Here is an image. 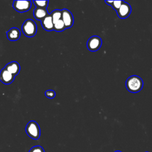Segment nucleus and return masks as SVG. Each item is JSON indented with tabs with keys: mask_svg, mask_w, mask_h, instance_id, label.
Listing matches in <instances>:
<instances>
[{
	"mask_svg": "<svg viewBox=\"0 0 152 152\" xmlns=\"http://www.w3.org/2000/svg\"><path fill=\"white\" fill-rule=\"evenodd\" d=\"M142 80L137 75H131L126 81L125 85L127 90L131 93H138L143 87Z\"/></svg>",
	"mask_w": 152,
	"mask_h": 152,
	"instance_id": "1",
	"label": "nucleus"
},
{
	"mask_svg": "<svg viewBox=\"0 0 152 152\" xmlns=\"http://www.w3.org/2000/svg\"><path fill=\"white\" fill-rule=\"evenodd\" d=\"M22 31L27 37H33L37 33V25L36 23L31 19L26 20L23 24Z\"/></svg>",
	"mask_w": 152,
	"mask_h": 152,
	"instance_id": "2",
	"label": "nucleus"
},
{
	"mask_svg": "<svg viewBox=\"0 0 152 152\" xmlns=\"http://www.w3.org/2000/svg\"><path fill=\"white\" fill-rule=\"evenodd\" d=\"M27 134L33 140H37L40 136V129L38 124L34 121H30L26 125Z\"/></svg>",
	"mask_w": 152,
	"mask_h": 152,
	"instance_id": "3",
	"label": "nucleus"
},
{
	"mask_svg": "<svg viewBox=\"0 0 152 152\" xmlns=\"http://www.w3.org/2000/svg\"><path fill=\"white\" fill-rule=\"evenodd\" d=\"M102 44V41L100 37L93 36L88 39L87 42V47L90 51L95 52L100 49Z\"/></svg>",
	"mask_w": 152,
	"mask_h": 152,
	"instance_id": "4",
	"label": "nucleus"
},
{
	"mask_svg": "<svg viewBox=\"0 0 152 152\" xmlns=\"http://www.w3.org/2000/svg\"><path fill=\"white\" fill-rule=\"evenodd\" d=\"M12 7L14 10L19 12L28 11L31 7V1H14Z\"/></svg>",
	"mask_w": 152,
	"mask_h": 152,
	"instance_id": "5",
	"label": "nucleus"
},
{
	"mask_svg": "<svg viewBox=\"0 0 152 152\" xmlns=\"http://www.w3.org/2000/svg\"><path fill=\"white\" fill-rule=\"evenodd\" d=\"M131 12V5L124 1L120 8L116 11L118 16L121 18H125L128 17Z\"/></svg>",
	"mask_w": 152,
	"mask_h": 152,
	"instance_id": "6",
	"label": "nucleus"
},
{
	"mask_svg": "<svg viewBox=\"0 0 152 152\" xmlns=\"http://www.w3.org/2000/svg\"><path fill=\"white\" fill-rule=\"evenodd\" d=\"M62 20L64 23L66 28L71 27L74 24L73 15L67 9H63L62 10Z\"/></svg>",
	"mask_w": 152,
	"mask_h": 152,
	"instance_id": "7",
	"label": "nucleus"
},
{
	"mask_svg": "<svg viewBox=\"0 0 152 152\" xmlns=\"http://www.w3.org/2000/svg\"><path fill=\"white\" fill-rule=\"evenodd\" d=\"M15 77L5 68L0 71V81L5 84H10L12 83Z\"/></svg>",
	"mask_w": 152,
	"mask_h": 152,
	"instance_id": "8",
	"label": "nucleus"
},
{
	"mask_svg": "<svg viewBox=\"0 0 152 152\" xmlns=\"http://www.w3.org/2000/svg\"><path fill=\"white\" fill-rule=\"evenodd\" d=\"M8 72L14 75V76L18 74L20 71V65L16 61H12L8 64H7L5 68Z\"/></svg>",
	"mask_w": 152,
	"mask_h": 152,
	"instance_id": "9",
	"label": "nucleus"
},
{
	"mask_svg": "<svg viewBox=\"0 0 152 152\" xmlns=\"http://www.w3.org/2000/svg\"><path fill=\"white\" fill-rule=\"evenodd\" d=\"M42 27L44 30L50 31L54 30V24L50 14H49L41 21Z\"/></svg>",
	"mask_w": 152,
	"mask_h": 152,
	"instance_id": "10",
	"label": "nucleus"
},
{
	"mask_svg": "<svg viewBox=\"0 0 152 152\" xmlns=\"http://www.w3.org/2000/svg\"><path fill=\"white\" fill-rule=\"evenodd\" d=\"M20 30L16 27H12L7 32V38L11 41H15L18 40L20 37Z\"/></svg>",
	"mask_w": 152,
	"mask_h": 152,
	"instance_id": "11",
	"label": "nucleus"
},
{
	"mask_svg": "<svg viewBox=\"0 0 152 152\" xmlns=\"http://www.w3.org/2000/svg\"><path fill=\"white\" fill-rule=\"evenodd\" d=\"M49 15L48 10L46 8H36L33 11L34 17L37 20H42Z\"/></svg>",
	"mask_w": 152,
	"mask_h": 152,
	"instance_id": "12",
	"label": "nucleus"
},
{
	"mask_svg": "<svg viewBox=\"0 0 152 152\" xmlns=\"http://www.w3.org/2000/svg\"><path fill=\"white\" fill-rule=\"evenodd\" d=\"M50 14L52 16L53 24L62 19V10H55Z\"/></svg>",
	"mask_w": 152,
	"mask_h": 152,
	"instance_id": "13",
	"label": "nucleus"
},
{
	"mask_svg": "<svg viewBox=\"0 0 152 152\" xmlns=\"http://www.w3.org/2000/svg\"><path fill=\"white\" fill-rule=\"evenodd\" d=\"M124 1H105V2L112 7V8L116 11L121 7Z\"/></svg>",
	"mask_w": 152,
	"mask_h": 152,
	"instance_id": "14",
	"label": "nucleus"
},
{
	"mask_svg": "<svg viewBox=\"0 0 152 152\" xmlns=\"http://www.w3.org/2000/svg\"><path fill=\"white\" fill-rule=\"evenodd\" d=\"M66 29V27L62 19L54 24V30L56 31H62Z\"/></svg>",
	"mask_w": 152,
	"mask_h": 152,
	"instance_id": "15",
	"label": "nucleus"
},
{
	"mask_svg": "<svg viewBox=\"0 0 152 152\" xmlns=\"http://www.w3.org/2000/svg\"><path fill=\"white\" fill-rule=\"evenodd\" d=\"M36 8H46L48 5V1H32Z\"/></svg>",
	"mask_w": 152,
	"mask_h": 152,
	"instance_id": "16",
	"label": "nucleus"
},
{
	"mask_svg": "<svg viewBox=\"0 0 152 152\" xmlns=\"http://www.w3.org/2000/svg\"><path fill=\"white\" fill-rule=\"evenodd\" d=\"M45 96L48 98H49V99H53L56 96L55 92L53 90H46L45 91Z\"/></svg>",
	"mask_w": 152,
	"mask_h": 152,
	"instance_id": "17",
	"label": "nucleus"
},
{
	"mask_svg": "<svg viewBox=\"0 0 152 152\" xmlns=\"http://www.w3.org/2000/svg\"><path fill=\"white\" fill-rule=\"evenodd\" d=\"M28 152H45L43 148L40 145H36L31 148Z\"/></svg>",
	"mask_w": 152,
	"mask_h": 152,
	"instance_id": "18",
	"label": "nucleus"
},
{
	"mask_svg": "<svg viewBox=\"0 0 152 152\" xmlns=\"http://www.w3.org/2000/svg\"><path fill=\"white\" fill-rule=\"evenodd\" d=\"M115 152H122V151H116Z\"/></svg>",
	"mask_w": 152,
	"mask_h": 152,
	"instance_id": "19",
	"label": "nucleus"
},
{
	"mask_svg": "<svg viewBox=\"0 0 152 152\" xmlns=\"http://www.w3.org/2000/svg\"><path fill=\"white\" fill-rule=\"evenodd\" d=\"M145 152H148V151H145Z\"/></svg>",
	"mask_w": 152,
	"mask_h": 152,
	"instance_id": "20",
	"label": "nucleus"
}]
</instances>
